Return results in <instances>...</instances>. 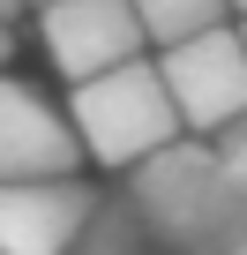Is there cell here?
I'll return each instance as SVG.
<instances>
[{"mask_svg": "<svg viewBox=\"0 0 247 255\" xmlns=\"http://www.w3.org/2000/svg\"><path fill=\"white\" fill-rule=\"evenodd\" d=\"M15 15H23V0H0V23H8V30H15Z\"/></svg>", "mask_w": 247, "mask_h": 255, "instance_id": "11", "label": "cell"}, {"mask_svg": "<svg viewBox=\"0 0 247 255\" xmlns=\"http://www.w3.org/2000/svg\"><path fill=\"white\" fill-rule=\"evenodd\" d=\"M75 173H82V150L68 113L38 83L0 75V180H75Z\"/></svg>", "mask_w": 247, "mask_h": 255, "instance_id": "6", "label": "cell"}, {"mask_svg": "<svg viewBox=\"0 0 247 255\" xmlns=\"http://www.w3.org/2000/svg\"><path fill=\"white\" fill-rule=\"evenodd\" d=\"M105 195L75 180H0V255H75Z\"/></svg>", "mask_w": 247, "mask_h": 255, "instance_id": "5", "label": "cell"}, {"mask_svg": "<svg viewBox=\"0 0 247 255\" xmlns=\"http://www.w3.org/2000/svg\"><path fill=\"white\" fill-rule=\"evenodd\" d=\"M232 38H240V53H247V15H232Z\"/></svg>", "mask_w": 247, "mask_h": 255, "instance_id": "12", "label": "cell"}, {"mask_svg": "<svg viewBox=\"0 0 247 255\" xmlns=\"http://www.w3.org/2000/svg\"><path fill=\"white\" fill-rule=\"evenodd\" d=\"M150 68L165 83V105L180 120V135H217V128L247 120V53H240L232 23L225 30H202L187 45L150 53Z\"/></svg>", "mask_w": 247, "mask_h": 255, "instance_id": "3", "label": "cell"}, {"mask_svg": "<svg viewBox=\"0 0 247 255\" xmlns=\"http://www.w3.org/2000/svg\"><path fill=\"white\" fill-rule=\"evenodd\" d=\"M60 113L75 128V150L90 165H105V173H135L143 158H158L165 143H180V120L165 105V83H158L150 53L128 60V68H112V75L75 83Z\"/></svg>", "mask_w": 247, "mask_h": 255, "instance_id": "2", "label": "cell"}, {"mask_svg": "<svg viewBox=\"0 0 247 255\" xmlns=\"http://www.w3.org/2000/svg\"><path fill=\"white\" fill-rule=\"evenodd\" d=\"M38 38H45V60L68 75V90L150 53L128 0H53V8H38Z\"/></svg>", "mask_w": 247, "mask_h": 255, "instance_id": "4", "label": "cell"}, {"mask_svg": "<svg viewBox=\"0 0 247 255\" xmlns=\"http://www.w3.org/2000/svg\"><path fill=\"white\" fill-rule=\"evenodd\" d=\"M225 8H232V15H247V0H225Z\"/></svg>", "mask_w": 247, "mask_h": 255, "instance_id": "13", "label": "cell"}, {"mask_svg": "<svg viewBox=\"0 0 247 255\" xmlns=\"http://www.w3.org/2000/svg\"><path fill=\"white\" fill-rule=\"evenodd\" d=\"M187 255H247V225H232V233H217V240H202Z\"/></svg>", "mask_w": 247, "mask_h": 255, "instance_id": "9", "label": "cell"}, {"mask_svg": "<svg viewBox=\"0 0 247 255\" xmlns=\"http://www.w3.org/2000/svg\"><path fill=\"white\" fill-rule=\"evenodd\" d=\"M128 218L143 225V240L187 255L232 225H247V120L217 128V135H180L158 158H143L128 173Z\"/></svg>", "mask_w": 247, "mask_h": 255, "instance_id": "1", "label": "cell"}, {"mask_svg": "<svg viewBox=\"0 0 247 255\" xmlns=\"http://www.w3.org/2000/svg\"><path fill=\"white\" fill-rule=\"evenodd\" d=\"M23 8H53V0H23Z\"/></svg>", "mask_w": 247, "mask_h": 255, "instance_id": "14", "label": "cell"}, {"mask_svg": "<svg viewBox=\"0 0 247 255\" xmlns=\"http://www.w3.org/2000/svg\"><path fill=\"white\" fill-rule=\"evenodd\" d=\"M8 60H15V30L0 23V75H8Z\"/></svg>", "mask_w": 247, "mask_h": 255, "instance_id": "10", "label": "cell"}, {"mask_svg": "<svg viewBox=\"0 0 247 255\" xmlns=\"http://www.w3.org/2000/svg\"><path fill=\"white\" fill-rule=\"evenodd\" d=\"M128 8H135V30H143V45H158V53L232 23V8H225V0H128Z\"/></svg>", "mask_w": 247, "mask_h": 255, "instance_id": "7", "label": "cell"}, {"mask_svg": "<svg viewBox=\"0 0 247 255\" xmlns=\"http://www.w3.org/2000/svg\"><path fill=\"white\" fill-rule=\"evenodd\" d=\"M75 255H150V240H143V225L128 218V203H105V210L90 218V233L75 240Z\"/></svg>", "mask_w": 247, "mask_h": 255, "instance_id": "8", "label": "cell"}]
</instances>
